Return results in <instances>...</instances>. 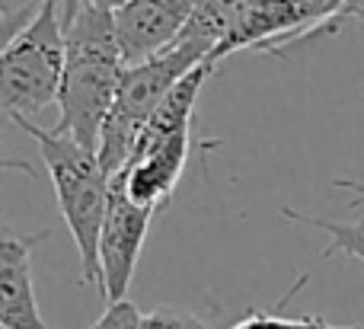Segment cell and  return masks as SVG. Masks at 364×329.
I'll return each mask as SVG.
<instances>
[{"label": "cell", "instance_id": "1", "mask_svg": "<svg viewBox=\"0 0 364 329\" xmlns=\"http://www.w3.org/2000/svg\"><path fill=\"white\" fill-rule=\"evenodd\" d=\"M64 42L68 51H64V77L58 93L61 119L55 131L96 151L122 74L128 68L115 36V10L87 0L77 16L64 26Z\"/></svg>", "mask_w": 364, "mask_h": 329}, {"label": "cell", "instance_id": "2", "mask_svg": "<svg viewBox=\"0 0 364 329\" xmlns=\"http://www.w3.org/2000/svg\"><path fill=\"white\" fill-rule=\"evenodd\" d=\"M16 125L38 141V153L55 185L58 208L77 243L80 281L100 288V234L109 211L112 176L106 173L100 153L77 144L68 134H58L55 128H42L36 122H16Z\"/></svg>", "mask_w": 364, "mask_h": 329}, {"label": "cell", "instance_id": "3", "mask_svg": "<svg viewBox=\"0 0 364 329\" xmlns=\"http://www.w3.org/2000/svg\"><path fill=\"white\" fill-rule=\"evenodd\" d=\"M214 74V64L205 61L186 74L144 125L128 163L115 173V183L138 205L160 211L176 192L192 153V115L205 80Z\"/></svg>", "mask_w": 364, "mask_h": 329}, {"label": "cell", "instance_id": "4", "mask_svg": "<svg viewBox=\"0 0 364 329\" xmlns=\"http://www.w3.org/2000/svg\"><path fill=\"white\" fill-rule=\"evenodd\" d=\"M64 19L58 0H42L0 51V115L32 122L58 102L64 77Z\"/></svg>", "mask_w": 364, "mask_h": 329}, {"label": "cell", "instance_id": "5", "mask_svg": "<svg viewBox=\"0 0 364 329\" xmlns=\"http://www.w3.org/2000/svg\"><path fill=\"white\" fill-rule=\"evenodd\" d=\"M198 64H205V55H198L192 45L176 42L164 55L125 68L115 102L106 115V125H102L100 147H96L109 176H115L128 163L144 125L164 106V99L173 93V87L186 74H192Z\"/></svg>", "mask_w": 364, "mask_h": 329}, {"label": "cell", "instance_id": "6", "mask_svg": "<svg viewBox=\"0 0 364 329\" xmlns=\"http://www.w3.org/2000/svg\"><path fill=\"white\" fill-rule=\"evenodd\" d=\"M154 215L157 211L128 198V192L112 179L109 211L100 234V294L106 304L128 301L125 294L132 288L134 269H138Z\"/></svg>", "mask_w": 364, "mask_h": 329}, {"label": "cell", "instance_id": "7", "mask_svg": "<svg viewBox=\"0 0 364 329\" xmlns=\"http://www.w3.org/2000/svg\"><path fill=\"white\" fill-rule=\"evenodd\" d=\"M195 0H128L115 10V36H119L125 64H141L164 55L179 42Z\"/></svg>", "mask_w": 364, "mask_h": 329}, {"label": "cell", "instance_id": "8", "mask_svg": "<svg viewBox=\"0 0 364 329\" xmlns=\"http://www.w3.org/2000/svg\"><path fill=\"white\" fill-rule=\"evenodd\" d=\"M48 230L19 234L0 221V326L4 329H45L32 285V249Z\"/></svg>", "mask_w": 364, "mask_h": 329}, {"label": "cell", "instance_id": "9", "mask_svg": "<svg viewBox=\"0 0 364 329\" xmlns=\"http://www.w3.org/2000/svg\"><path fill=\"white\" fill-rule=\"evenodd\" d=\"M250 4L252 0H195L179 42L192 45L198 55H205V61H211L214 48L233 32Z\"/></svg>", "mask_w": 364, "mask_h": 329}, {"label": "cell", "instance_id": "10", "mask_svg": "<svg viewBox=\"0 0 364 329\" xmlns=\"http://www.w3.org/2000/svg\"><path fill=\"white\" fill-rule=\"evenodd\" d=\"M282 215L294 224H304V227H314L320 234L329 237V247L323 249V256H336V253H346L352 259L364 262V221L361 224H339V221H326V217H316V215H304L297 208H282Z\"/></svg>", "mask_w": 364, "mask_h": 329}, {"label": "cell", "instance_id": "11", "mask_svg": "<svg viewBox=\"0 0 364 329\" xmlns=\"http://www.w3.org/2000/svg\"><path fill=\"white\" fill-rule=\"evenodd\" d=\"M304 285H307V275H301V279L294 281V288L278 301L275 311H250V313H243V317H240L230 329H361V326H336V323H329L326 317H320V313H307V317H284L282 307L288 304V301L294 298Z\"/></svg>", "mask_w": 364, "mask_h": 329}, {"label": "cell", "instance_id": "12", "mask_svg": "<svg viewBox=\"0 0 364 329\" xmlns=\"http://www.w3.org/2000/svg\"><path fill=\"white\" fill-rule=\"evenodd\" d=\"M307 19V38L323 32H339L346 23H364V0H294Z\"/></svg>", "mask_w": 364, "mask_h": 329}, {"label": "cell", "instance_id": "13", "mask_svg": "<svg viewBox=\"0 0 364 329\" xmlns=\"http://www.w3.org/2000/svg\"><path fill=\"white\" fill-rule=\"evenodd\" d=\"M138 329H211L205 320H198L195 313L179 311V307H157L151 313H141Z\"/></svg>", "mask_w": 364, "mask_h": 329}, {"label": "cell", "instance_id": "14", "mask_svg": "<svg viewBox=\"0 0 364 329\" xmlns=\"http://www.w3.org/2000/svg\"><path fill=\"white\" fill-rule=\"evenodd\" d=\"M138 320H141L138 307L132 301H119V304H109L106 313L90 329H138Z\"/></svg>", "mask_w": 364, "mask_h": 329}, {"label": "cell", "instance_id": "15", "mask_svg": "<svg viewBox=\"0 0 364 329\" xmlns=\"http://www.w3.org/2000/svg\"><path fill=\"white\" fill-rule=\"evenodd\" d=\"M38 4H42V0H29V4H23L16 13H10V16H6L4 23H0V51H4V45L10 42V38L16 36V32L23 29L26 23H29V16L38 10Z\"/></svg>", "mask_w": 364, "mask_h": 329}, {"label": "cell", "instance_id": "16", "mask_svg": "<svg viewBox=\"0 0 364 329\" xmlns=\"http://www.w3.org/2000/svg\"><path fill=\"white\" fill-rule=\"evenodd\" d=\"M4 173H26V176H29V179H36V176H38V173H36V166H29V163H26V160L4 157V153H0V176H4Z\"/></svg>", "mask_w": 364, "mask_h": 329}, {"label": "cell", "instance_id": "17", "mask_svg": "<svg viewBox=\"0 0 364 329\" xmlns=\"http://www.w3.org/2000/svg\"><path fill=\"white\" fill-rule=\"evenodd\" d=\"M336 185L355 192L352 202H348V208H364V183H358V179H336Z\"/></svg>", "mask_w": 364, "mask_h": 329}, {"label": "cell", "instance_id": "18", "mask_svg": "<svg viewBox=\"0 0 364 329\" xmlns=\"http://www.w3.org/2000/svg\"><path fill=\"white\" fill-rule=\"evenodd\" d=\"M87 4V0H58V6H61V19H64V26L70 23V19L77 16V10Z\"/></svg>", "mask_w": 364, "mask_h": 329}, {"label": "cell", "instance_id": "19", "mask_svg": "<svg viewBox=\"0 0 364 329\" xmlns=\"http://www.w3.org/2000/svg\"><path fill=\"white\" fill-rule=\"evenodd\" d=\"M23 4H29V0H0V23H4L10 13H16Z\"/></svg>", "mask_w": 364, "mask_h": 329}]
</instances>
